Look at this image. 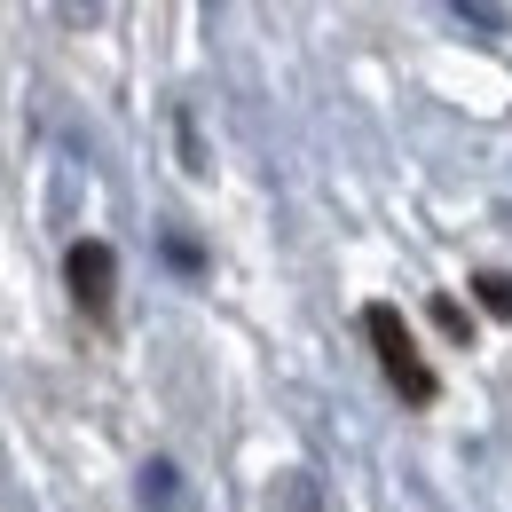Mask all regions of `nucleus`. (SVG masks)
I'll return each instance as SVG.
<instances>
[{"mask_svg": "<svg viewBox=\"0 0 512 512\" xmlns=\"http://www.w3.org/2000/svg\"><path fill=\"white\" fill-rule=\"evenodd\" d=\"M174 512H197V505H174Z\"/></svg>", "mask_w": 512, "mask_h": 512, "instance_id": "obj_6", "label": "nucleus"}, {"mask_svg": "<svg viewBox=\"0 0 512 512\" xmlns=\"http://www.w3.org/2000/svg\"><path fill=\"white\" fill-rule=\"evenodd\" d=\"M363 331H371V347H379V371L394 379V394H402V402H434V371L418 363L410 331H402V316H394L386 300H371V308H363Z\"/></svg>", "mask_w": 512, "mask_h": 512, "instance_id": "obj_1", "label": "nucleus"}, {"mask_svg": "<svg viewBox=\"0 0 512 512\" xmlns=\"http://www.w3.org/2000/svg\"><path fill=\"white\" fill-rule=\"evenodd\" d=\"M473 292H481V308H489V316L512 323V276H473Z\"/></svg>", "mask_w": 512, "mask_h": 512, "instance_id": "obj_4", "label": "nucleus"}, {"mask_svg": "<svg viewBox=\"0 0 512 512\" xmlns=\"http://www.w3.org/2000/svg\"><path fill=\"white\" fill-rule=\"evenodd\" d=\"M64 284H71V300L87 308V316H111V292H119V253L103 245V237H79L64 253Z\"/></svg>", "mask_w": 512, "mask_h": 512, "instance_id": "obj_2", "label": "nucleus"}, {"mask_svg": "<svg viewBox=\"0 0 512 512\" xmlns=\"http://www.w3.org/2000/svg\"><path fill=\"white\" fill-rule=\"evenodd\" d=\"M434 323H442L449 339H465V308H449V300H434Z\"/></svg>", "mask_w": 512, "mask_h": 512, "instance_id": "obj_5", "label": "nucleus"}, {"mask_svg": "<svg viewBox=\"0 0 512 512\" xmlns=\"http://www.w3.org/2000/svg\"><path fill=\"white\" fill-rule=\"evenodd\" d=\"M276 512H316V481L308 473H284L276 481Z\"/></svg>", "mask_w": 512, "mask_h": 512, "instance_id": "obj_3", "label": "nucleus"}]
</instances>
